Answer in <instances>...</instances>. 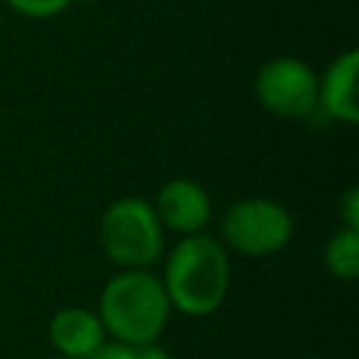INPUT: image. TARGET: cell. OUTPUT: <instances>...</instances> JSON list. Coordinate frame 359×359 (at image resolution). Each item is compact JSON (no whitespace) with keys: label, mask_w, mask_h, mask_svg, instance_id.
I'll return each instance as SVG.
<instances>
[{"label":"cell","mask_w":359,"mask_h":359,"mask_svg":"<svg viewBox=\"0 0 359 359\" xmlns=\"http://www.w3.org/2000/svg\"><path fill=\"white\" fill-rule=\"evenodd\" d=\"M160 280L171 309L191 317L216 311L230 286V258L224 244L208 233L182 236L171 247Z\"/></svg>","instance_id":"6da1fadb"},{"label":"cell","mask_w":359,"mask_h":359,"mask_svg":"<svg viewBox=\"0 0 359 359\" xmlns=\"http://www.w3.org/2000/svg\"><path fill=\"white\" fill-rule=\"evenodd\" d=\"M171 317V303L163 289L160 275L151 269H121L115 272L98 300V320L121 345L137 348L157 342Z\"/></svg>","instance_id":"7a4b0ae2"},{"label":"cell","mask_w":359,"mask_h":359,"mask_svg":"<svg viewBox=\"0 0 359 359\" xmlns=\"http://www.w3.org/2000/svg\"><path fill=\"white\" fill-rule=\"evenodd\" d=\"M98 241L104 255L121 269H149L165 247L154 205L143 196L115 199L98 222Z\"/></svg>","instance_id":"3957f363"},{"label":"cell","mask_w":359,"mask_h":359,"mask_svg":"<svg viewBox=\"0 0 359 359\" xmlns=\"http://www.w3.org/2000/svg\"><path fill=\"white\" fill-rule=\"evenodd\" d=\"M292 213L266 196H250L233 202L222 216L224 244L241 255L264 258L280 252L292 238Z\"/></svg>","instance_id":"277c9868"},{"label":"cell","mask_w":359,"mask_h":359,"mask_svg":"<svg viewBox=\"0 0 359 359\" xmlns=\"http://www.w3.org/2000/svg\"><path fill=\"white\" fill-rule=\"evenodd\" d=\"M255 98L278 118H309L317 109V73L297 56H275L255 73Z\"/></svg>","instance_id":"5b68a950"},{"label":"cell","mask_w":359,"mask_h":359,"mask_svg":"<svg viewBox=\"0 0 359 359\" xmlns=\"http://www.w3.org/2000/svg\"><path fill=\"white\" fill-rule=\"evenodd\" d=\"M151 205L163 230H174L180 236L205 233V224L210 222V196L199 182L188 177L168 180Z\"/></svg>","instance_id":"8992f818"},{"label":"cell","mask_w":359,"mask_h":359,"mask_svg":"<svg viewBox=\"0 0 359 359\" xmlns=\"http://www.w3.org/2000/svg\"><path fill=\"white\" fill-rule=\"evenodd\" d=\"M356 67L359 53L353 48L342 50L323 76H317V109H323L328 118L339 123H356L359 121V104H356Z\"/></svg>","instance_id":"52a82bcc"},{"label":"cell","mask_w":359,"mask_h":359,"mask_svg":"<svg viewBox=\"0 0 359 359\" xmlns=\"http://www.w3.org/2000/svg\"><path fill=\"white\" fill-rule=\"evenodd\" d=\"M48 337H50V345L56 348V353L65 359L84 356V353L95 351L101 342H107V331L98 320V311H90L84 306L59 309L50 317Z\"/></svg>","instance_id":"ba28073f"},{"label":"cell","mask_w":359,"mask_h":359,"mask_svg":"<svg viewBox=\"0 0 359 359\" xmlns=\"http://www.w3.org/2000/svg\"><path fill=\"white\" fill-rule=\"evenodd\" d=\"M325 269L339 280H353L359 275V230H337L323 250Z\"/></svg>","instance_id":"9c48e42d"},{"label":"cell","mask_w":359,"mask_h":359,"mask_svg":"<svg viewBox=\"0 0 359 359\" xmlns=\"http://www.w3.org/2000/svg\"><path fill=\"white\" fill-rule=\"evenodd\" d=\"M17 14H22V17H36V20H42V17H53V14H59V11H65L73 0H6Z\"/></svg>","instance_id":"30bf717a"},{"label":"cell","mask_w":359,"mask_h":359,"mask_svg":"<svg viewBox=\"0 0 359 359\" xmlns=\"http://www.w3.org/2000/svg\"><path fill=\"white\" fill-rule=\"evenodd\" d=\"M339 216L348 230H359V188L351 185L339 199Z\"/></svg>","instance_id":"8fae6325"},{"label":"cell","mask_w":359,"mask_h":359,"mask_svg":"<svg viewBox=\"0 0 359 359\" xmlns=\"http://www.w3.org/2000/svg\"><path fill=\"white\" fill-rule=\"evenodd\" d=\"M65 359V356H62ZM73 359H135V348L121 345V342H101L95 351L84 353V356H73Z\"/></svg>","instance_id":"7c38bea8"},{"label":"cell","mask_w":359,"mask_h":359,"mask_svg":"<svg viewBox=\"0 0 359 359\" xmlns=\"http://www.w3.org/2000/svg\"><path fill=\"white\" fill-rule=\"evenodd\" d=\"M135 359H171V353L160 342H146L135 348Z\"/></svg>","instance_id":"4fadbf2b"}]
</instances>
